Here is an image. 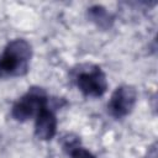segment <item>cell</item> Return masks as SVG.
Segmentation results:
<instances>
[{
    "label": "cell",
    "instance_id": "cell-1",
    "mask_svg": "<svg viewBox=\"0 0 158 158\" xmlns=\"http://www.w3.org/2000/svg\"><path fill=\"white\" fill-rule=\"evenodd\" d=\"M32 56L31 46L22 38L7 43L0 54V78L21 77L28 72V62Z\"/></svg>",
    "mask_w": 158,
    "mask_h": 158
},
{
    "label": "cell",
    "instance_id": "cell-2",
    "mask_svg": "<svg viewBox=\"0 0 158 158\" xmlns=\"http://www.w3.org/2000/svg\"><path fill=\"white\" fill-rule=\"evenodd\" d=\"M47 94L42 88H31L21 99H19L11 110V115L16 121L25 122L47 106Z\"/></svg>",
    "mask_w": 158,
    "mask_h": 158
},
{
    "label": "cell",
    "instance_id": "cell-3",
    "mask_svg": "<svg viewBox=\"0 0 158 158\" xmlns=\"http://www.w3.org/2000/svg\"><path fill=\"white\" fill-rule=\"evenodd\" d=\"M75 83L85 96L91 98L104 95L107 89L106 75L96 65H85V69H79L75 74Z\"/></svg>",
    "mask_w": 158,
    "mask_h": 158
},
{
    "label": "cell",
    "instance_id": "cell-4",
    "mask_svg": "<svg viewBox=\"0 0 158 158\" xmlns=\"http://www.w3.org/2000/svg\"><path fill=\"white\" fill-rule=\"evenodd\" d=\"M137 100V91L131 85H121L112 93L107 104L110 114L116 118L127 116L135 107Z\"/></svg>",
    "mask_w": 158,
    "mask_h": 158
},
{
    "label": "cell",
    "instance_id": "cell-5",
    "mask_svg": "<svg viewBox=\"0 0 158 158\" xmlns=\"http://www.w3.org/2000/svg\"><path fill=\"white\" fill-rule=\"evenodd\" d=\"M57 132V118L53 111L44 106L36 116L35 135L38 139L48 141L54 137Z\"/></svg>",
    "mask_w": 158,
    "mask_h": 158
},
{
    "label": "cell",
    "instance_id": "cell-6",
    "mask_svg": "<svg viewBox=\"0 0 158 158\" xmlns=\"http://www.w3.org/2000/svg\"><path fill=\"white\" fill-rule=\"evenodd\" d=\"M88 17L98 27L107 30L114 23V16L101 5H94L88 9Z\"/></svg>",
    "mask_w": 158,
    "mask_h": 158
},
{
    "label": "cell",
    "instance_id": "cell-7",
    "mask_svg": "<svg viewBox=\"0 0 158 158\" xmlns=\"http://www.w3.org/2000/svg\"><path fill=\"white\" fill-rule=\"evenodd\" d=\"M79 144H80V139L75 135L69 133L65 137H63V149L67 153H70L72 151H74L75 148H78Z\"/></svg>",
    "mask_w": 158,
    "mask_h": 158
},
{
    "label": "cell",
    "instance_id": "cell-8",
    "mask_svg": "<svg viewBox=\"0 0 158 158\" xmlns=\"http://www.w3.org/2000/svg\"><path fill=\"white\" fill-rule=\"evenodd\" d=\"M69 154H70V158H95V156L93 153H90L89 151H86L84 148H80V147L75 148Z\"/></svg>",
    "mask_w": 158,
    "mask_h": 158
}]
</instances>
